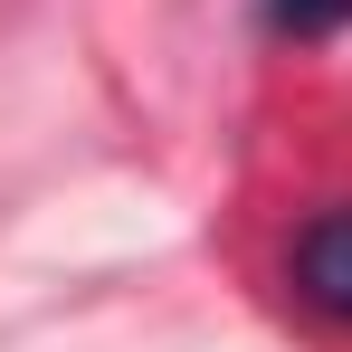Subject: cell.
<instances>
[{
  "instance_id": "1",
  "label": "cell",
  "mask_w": 352,
  "mask_h": 352,
  "mask_svg": "<svg viewBox=\"0 0 352 352\" xmlns=\"http://www.w3.org/2000/svg\"><path fill=\"white\" fill-rule=\"evenodd\" d=\"M295 276V305L305 314H324V324H352V210H324V219H305L286 257Z\"/></svg>"
},
{
  "instance_id": "2",
  "label": "cell",
  "mask_w": 352,
  "mask_h": 352,
  "mask_svg": "<svg viewBox=\"0 0 352 352\" xmlns=\"http://www.w3.org/2000/svg\"><path fill=\"white\" fill-rule=\"evenodd\" d=\"M267 29L276 38H333V29H352V0H267Z\"/></svg>"
}]
</instances>
